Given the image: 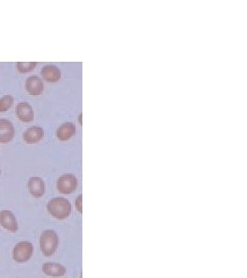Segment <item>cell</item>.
Instances as JSON below:
<instances>
[{"instance_id": "obj_1", "label": "cell", "mask_w": 247, "mask_h": 278, "mask_svg": "<svg viewBox=\"0 0 247 278\" xmlns=\"http://www.w3.org/2000/svg\"><path fill=\"white\" fill-rule=\"evenodd\" d=\"M47 212L58 220H64L71 214V204L63 197L53 198L47 203Z\"/></svg>"}, {"instance_id": "obj_2", "label": "cell", "mask_w": 247, "mask_h": 278, "mask_svg": "<svg viewBox=\"0 0 247 278\" xmlns=\"http://www.w3.org/2000/svg\"><path fill=\"white\" fill-rule=\"evenodd\" d=\"M39 243L40 249L44 256L46 257L53 256L56 252L59 244V238L57 233L53 230L43 231L40 235Z\"/></svg>"}, {"instance_id": "obj_3", "label": "cell", "mask_w": 247, "mask_h": 278, "mask_svg": "<svg viewBox=\"0 0 247 278\" xmlns=\"http://www.w3.org/2000/svg\"><path fill=\"white\" fill-rule=\"evenodd\" d=\"M33 245L29 241H21L13 249V259L20 264L29 261L33 254Z\"/></svg>"}, {"instance_id": "obj_4", "label": "cell", "mask_w": 247, "mask_h": 278, "mask_svg": "<svg viewBox=\"0 0 247 278\" xmlns=\"http://www.w3.org/2000/svg\"><path fill=\"white\" fill-rule=\"evenodd\" d=\"M78 187V180L75 175L72 174H64L62 175L57 182L58 191L61 194L68 195L73 193L77 190Z\"/></svg>"}, {"instance_id": "obj_5", "label": "cell", "mask_w": 247, "mask_h": 278, "mask_svg": "<svg viewBox=\"0 0 247 278\" xmlns=\"http://www.w3.org/2000/svg\"><path fill=\"white\" fill-rule=\"evenodd\" d=\"M0 226L12 233H16L19 230L18 221L15 215L8 210L0 212Z\"/></svg>"}, {"instance_id": "obj_6", "label": "cell", "mask_w": 247, "mask_h": 278, "mask_svg": "<svg viewBox=\"0 0 247 278\" xmlns=\"http://www.w3.org/2000/svg\"><path fill=\"white\" fill-rule=\"evenodd\" d=\"M15 136V127L10 120L0 119V144H8Z\"/></svg>"}, {"instance_id": "obj_7", "label": "cell", "mask_w": 247, "mask_h": 278, "mask_svg": "<svg viewBox=\"0 0 247 278\" xmlns=\"http://www.w3.org/2000/svg\"><path fill=\"white\" fill-rule=\"evenodd\" d=\"M28 191L34 198H41L45 193V183L42 178L33 176L28 180Z\"/></svg>"}, {"instance_id": "obj_8", "label": "cell", "mask_w": 247, "mask_h": 278, "mask_svg": "<svg viewBox=\"0 0 247 278\" xmlns=\"http://www.w3.org/2000/svg\"><path fill=\"white\" fill-rule=\"evenodd\" d=\"M25 88L28 94L32 95V96H38L41 95L44 89V85L43 82L41 81L40 78L36 77V76H31L26 80V84H25Z\"/></svg>"}, {"instance_id": "obj_9", "label": "cell", "mask_w": 247, "mask_h": 278, "mask_svg": "<svg viewBox=\"0 0 247 278\" xmlns=\"http://www.w3.org/2000/svg\"><path fill=\"white\" fill-rule=\"evenodd\" d=\"M43 136H44L43 129L38 126H33L28 128L24 132V141L29 145H33L39 143L43 138Z\"/></svg>"}, {"instance_id": "obj_10", "label": "cell", "mask_w": 247, "mask_h": 278, "mask_svg": "<svg viewBox=\"0 0 247 278\" xmlns=\"http://www.w3.org/2000/svg\"><path fill=\"white\" fill-rule=\"evenodd\" d=\"M16 112L19 120H21L24 123H30L34 119L33 108L27 102H20L16 107Z\"/></svg>"}, {"instance_id": "obj_11", "label": "cell", "mask_w": 247, "mask_h": 278, "mask_svg": "<svg viewBox=\"0 0 247 278\" xmlns=\"http://www.w3.org/2000/svg\"><path fill=\"white\" fill-rule=\"evenodd\" d=\"M57 137L61 142H66L76 134V126L72 123L62 124L57 130Z\"/></svg>"}, {"instance_id": "obj_12", "label": "cell", "mask_w": 247, "mask_h": 278, "mask_svg": "<svg viewBox=\"0 0 247 278\" xmlns=\"http://www.w3.org/2000/svg\"><path fill=\"white\" fill-rule=\"evenodd\" d=\"M41 76L48 83H57L61 79V72L55 65H45L41 71Z\"/></svg>"}, {"instance_id": "obj_13", "label": "cell", "mask_w": 247, "mask_h": 278, "mask_svg": "<svg viewBox=\"0 0 247 278\" xmlns=\"http://www.w3.org/2000/svg\"><path fill=\"white\" fill-rule=\"evenodd\" d=\"M42 271L47 276L61 277L66 274V268L61 264L56 263H45L42 265Z\"/></svg>"}, {"instance_id": "obj_14", "label": "cell", "mask_w": 247, "mask_h": 278, "mask_svg": "<svg viewBox=\"0 0 247 278\" xmlns=\"http://www.w3.org/2000/svg\"><path fill=\"white\" fill-rule=\"evenodd\" d=\"M14 103V97L12 95H5L0 98V113L8 111Z\"/></svg>"}, {"instance_id": "obj_15", "label": "cell", "mask_w": 247, "mask_h": 278, "mask_svg": "<svg viewBox=\"0 0 247 278\" xmlns=\"http://www.w3.org/2000/svg\"><path fill=\"white\" fill-rule=\"evenodd\" d=\"M37 63L36 62H18L17 63V68L18 71L21 74H27L36 67Z\"/></svg>"}, {"instance_id": "obj_16", "label": "cell", "mask_w": 247, "mask_h": 278, "mask_svg": "<svg viewBox=\"0 0 247 278\" xmlns=\"http://www.w3.org/2000/svg\"><path fill=\"white\" fill-rule=\"evenodd\" d=\"M82 199H83V197L79 196L78 199L76 200V207H77V210H78L79 213L83 212V210H82Z\"/></svg>"}, {"instance_id": "obj_17", "label": "cell", "mask_w": 247, "mask_h": 278, "mask_svg": "<svg viewBox=\"0 0 247 278\" xmlns=\"http://www.w3.org/2000/svg\"><path fill=\"white\" fill-rule=\"evenodd\" d=\"M0 175H2V170H0Z\"/></svg>"}]
</instances>
